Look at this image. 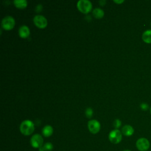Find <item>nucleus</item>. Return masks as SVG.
<instances>
[{
    "mask_svg": "<svg viewBox=\"0 0 151 151\" xmlns=\"http://www.w3.org/2000/svg\"><path fill=\"white\" fill-rule=\"evenodd\" d=\"M19 129L22 134L28 136L33 133L34 130V124L32 121L25 120L21 123Z\"/></svg>",
    "mask_w": 151,
    "mask_h": 151,
    "instance_id": "1",
    "label": "nucleus"
},
{
    "mask_svg": "<svg viewBox=\"0 0 151 151\" xmlns=\"http://www.w3.org/2000/svg\"><path fill=\"white\" fill-rule=\"evenodd\" d=\"M77 8L83 13L87 14L89 12L92 8V4L90 1L88 0H80L77 4Z\"/></svg>",
    "mask_w": 151,
    "mask_h": 151,
    "instance_id": "2",
    "label": "nucleus"
},
{
    "mask_svg": "<svg viewBox=\"0 0 151 151\" xmlns=\"http://www.w3.org/2000/svg\"><path fill=\"white\" fill-rule=\"evenodd\" d=\"M150 142L145 137L138 139L136 142V147L139 151H147L150 148Z\"/></svg>",
    "mask_w": 151,
    "mask_h": 151,
    "instance_id": "3",
    "label": "nucleus"
},
{
    "mask_svg": "<svg viewBox=\"0 0 151 151\" xmlns=\"http://www.w3.org/2000/svg\"><path fill=\"white\" fill-rule=\"evenodd\" d=\"M109 139L113 144L119 143L122 139V132L118 129L113 130L109 134Z\"/></svg>",
    "mask_w": 151,
    "mask_h": 151,
    "instance_id": "4",
    "label": "nucleus"
},
{
    "mask_svg": "<svg viewBox=\"0 0 151 151\" xmlns=\"http://www.w3.org/2000/svg\"><path fill=\"white\" fill-rule=\"evenodd\" d=\"M15 19L11 16L5 17L1 22L2 27L6 30L12 29L15 26Z\"/></svg>",
    "mask_w": 151,
    "mask_h": 151,
    "instance_id": "5",
    "label": "nucleus"
},
{
    "mask_svg": "<svg viewBox=\"0 0 151 151\" xmlns=\"http://www.w3.org/2000/svg\"><path fill=\"white\" fill-rule=\"evenodd\" d=\"M42 137L39 134H35L33 135L30 140V143L31 146L34 148H40L42 146L43 144Z\"/></svg>",
    "mask_w": 151,
    "mask_h": 151,
    "instance_id": "6",
    "label": "nucleus"
},
{
    "mask_svg": "<svg viewBox=\"0 0 151 151\" xmlns=\"http://www.w3.org/2000/svg\"><path fill=\"white\" fill-rule=\"evenodd\" d=\"M35 25L40 28H44L47 25V20L42 15H37L33 19Z\"/></svg>",
    "mask_w": 151,
    "mask_h": 151,
    "instance_id": "7",
    "label": "nucleus"
},
{
    "mask_svg": "<svg viewBox=\"0 0 151 151\" xmlns=\"http://www.w3.org/2000/svg\"><path fill=\"white\" fill-rule=\"evenodd\" d=\"M88 129L93 134L97 133L100 130V124L96 120H91L88 122Z\"/></svg>",
    "mask_w": 151,
    "mask_h": 151,
    "instance_id": "8",
    "label": "nucleus"
},
{
    "mask_svg": "<svg viewBox=\"0 0 151 151\" xmlns=\"http://www.w3.org/2000/svg\"><path fill=\"white\" fill-rule=\"evenodd\" d=\"M133 127L129 124L124 125L122 129V133L126 136H131L134 133Z\"/></svg>",
    "mask_w": 151,
    "mask_h": 151,
    "instance_id": "9",
    "label": "nucleus"
},
{
    "mask_svg": "<svg viewBox=\"0 0 151 151\" xmlns=\"http://www.w3.org/2000/svg\"><path fill=\"white\" fill-rule=\"evenodd\" d=\"M19 35L21 38H26L29 37L30 34V31L29 28L26 25L21 26L19 29Z\"/></svg>",
    "mask_w": 151,
    "mask_h": 151,
    "instance_id": "10",
    "label": "nucleus"
},
{
    "mask_svg": "<svg viewBox=\"0 0 151 151\" xmlns=\"http://www.w3.org/2000/svg\"><path fill=\"white\" fill-rule=\"evenodd\" d=\"M42 133L45 137H50L53 133V129L50 125H46L42 130Z\"/></svg>",
    "mask_w": 151,
    "mask_h": 151,
    "instance_id": "11",
    "label": "nucleus"
},
{
    "mask_svg": "<svg viewBox=\"0 0 151 151\" xmlns=\"http://www.w3.org/2000/svg\"><path fill=\"white\" fill-rule=\"evenodd\" d=\"M142 40L146 44H151V30H146L142 34Z\"/></svg>",
    "mask_w": 151,
    "mask_h": 151,
    "instance_id": "12",
    "label": "nucleus"
},
{
    "mask_svg": "<svg viewBox=\"0 0 151 151\" xmlns=\"http://www.w3.org/2000/svg\"><path fill=\"white\" fill-rule=\"evenodd\" d=\"M14 4L16 7L19 9H24L27 6V1L26 0H14Z\"/></svg>",
    "mask_w": 151,
    "mask_h": 151,
    "instance_id": "13",
    "label": "nucleus"
},
{
    "mask_svg": "<svg viewBox=\"0 0 151 151\" xmlns=\"http://www.w3.org/2000/svg\"><path fill=\"white\" fill-rule=\"evenodd\" d=\"M93 14L96 18L100 19V18H101L104 16V12L101 8H96L93 9Z\"/></svg>",
    "mask_w": 151,
    "mask_h": 151,
    "instance_id": "14",
    "label": "nucleus"
},
{
    "mask_svg": "<svg viewBox=\"0 0 151 151\" xmlns=\"http://www.w3.org/2000/svg\"><path fill=\"white\" fill-rule=\"evenodd\" d=\"M44 148L45 149V151H50L51 150L53 149V145L50 142H47L45 143L44 145Z\"/></svg>",
    "mask_w": 151,
    "mask_h": 151,
    "instance_id": "15",
    "label": "nucleus"
},
{
    "mask_svg": "<svg viewBox=\"0 0 151 151\" xmlns=\"http://www.w3.org/2000/svg\"><path fill=\"white\" fill-rule=\"evenodd\" d=\"M92 115H93V110H92V109L90 108V107L87 108V109L86 110V116H87V117L90 118V117H91Z\"/></svg>",
    "mask_w": 151,
    "mask_h": 151,
    "instance_id": "16",
    "label": "nucleus"
},
{
    "mask_svg": "<svg viewBox=\"0 0 151 151\" xmlns=\"http://www.w3.org/2000/svg\"><path fill=\"white\" fill-rule=\"evenodd\" d=\"M113 126L116 129H117L121 126V121L119 119H116L113 122Z\"/></svg>",
    "mask_w": 151,
    "mask_h": 151,
    "instance_id": "17",
    "label": "nucleus"
},
{
    "mask_svg": "<svg viewBox=\"0 0 151 151\" xmlns=\"http://www.w3.org/2000/svg\"><path fill=\"white\" fill-rule=\"evenodd\" d=\"M140 107L142 110H145V111L149 109V105L147 103H141L140 105Z\"/></svg>",
    "mask_w": 151,
    "mask_h": 151,
    "instance_id": "18",
    "label": "nucleus"
},
{
    "mask_svg": "<svg viewBox=\"0 0 151 151\" xmlns=\"http://www.w3.org/2000/svg\"><path fill=\"white\" fill-rule=\"evenodd\" d=\"M114 2H116V3H117V4H122V3H123V2H124V1H123V0H120V1H116V0H114Z\"/></svg>",
    "mask_w": 151,
    "mask_h": 151,
    "instance_id": "19",
    "label": "nucleus"
},
{
    "mask_svg": "<svg viewBox=\"0 0 151 151\" xmlns=\"http://www.w3.org/2000/svg\"><path fill=\"white\" fill-rule=\"evenodd\" d=\"M106 1H99V3L101 5H104L105 4H106Z\"/></svg>",
    "mask_w": 151,
    "mask_h": 151,
    "instance_id": "20",
    "label": "nucleus"
},
{
    "mask_svg": "<svg viewBox=\"0 0 151 151\" xmlns=\"http://www.w3.org/2000/svg\"><path fill=\"white\" fill-rule=\"evenodd\" d=\"M38 150H39V151H45V149H44L43 146L40 147V148H38Z\"/></svg>",
    "mask_w": 151,
    "mask_h": 151,
    "instance_id": "21",
    "label": "nucleus"
},
{
    "mask_svg": "<svg viewBox=\"0 0 151 151\" xmlns=\"http://www.w3.org/2000/svg\"><path fill=\"white\" fill-rule=\"evenodd\" d=\"M123 151H131V150H124Z\"/></svg>",
    "mask_w": 151,
    "mask_h": 151,
    "instance_id": "22",
    "label": "nucleus"
},
{
    "mask_svg": "<svg viewBox=\"0 0 151 151\" xmlns=\"http://www.w3.org/2000/svg\"><path fill=\"white\" fill-rule=\"evenodd\" d=\"M150 113H151V107H150Z\"/></svg>",
    "mask_w": 151,
    "mask_h": 151,
    "instance_id": "23",
    "label": "nucleus"
},
{
    "mask_svg": "<svg viewBox=\"0 0 151 151\" xmlns=\"http://www.w3.org/2000/svg\"><path fill=\"white\" fill-rule=\"evenodd\" d=\"M150 25H151V22H150Z\"/></svg>",
    "mask_w": 151,
    "mask_h": 151,
    "instance_id": "24",
    "label": "nucleus"
}]
</instances>
